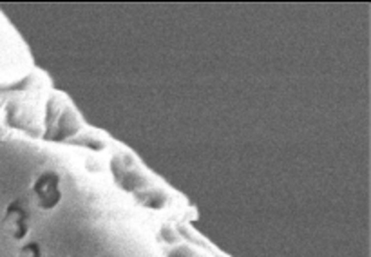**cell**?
Listing matches in <instances>:
<instances>
[{
    "mask_svg": "<svg viewBox=\"0 0 371 257\" xmlns=\"http://www.w3.org/2000/svg\"><path fill=\"white\" fill-rule=\"evenodd\" d=\"M28 246L34 252V257H40V248H38V245H36V243H31V245H28Z\"/></svg>",
    "mask_w": 371,
    "mask_h": 257,
    "instance_id": "1",
    "label": "cell"
}]
</instances>
